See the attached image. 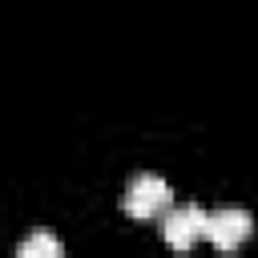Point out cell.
<instances>
[{
    "label": "cell",
    "mask_w": 258,
    "mask_h": 258,
    "mask_svg": "<svg viewBox=\"0 0 258 258\" xmlns=\"http://www.w3.org/2000/svg\"><path fill=\"white\" fill-rule=\"evenodd\" d=\"M254 234V218L246 214V210H238V206H226V210H214L210 214V222H206V238L218 246V250H238L246 238Z\"/></svg>",
    "instance_id": "obj_2"
},
{
    "label": "cell",
    "mask_w": 258,
    "mask_h": 258,
    "mask_svg": "<svg viewBox=\"0 0 258 258\" xmlns=\"http://www.w3.org/2000/svg\"><path fill=\"white\" fill-rule=\"evenodd\" d=\"M169 185H165V177H157V173H137L133 181H129V189H125V214L129 218H157L161 210H169Z\"/></svg>",
    "instance_id": "obj_1"
},
{
    "label": "cell",
    "mask_w": 258,
    "mask_h": 258,
    "mask_svg": "<svg viewBox=\"0 0 258 258\" xmlns=\"http://www.w3.org/2000/svg\"><path fill=\"white\" fill-rule=\"evenodd\" d=\"M206 222H210V214L189 202V206H177L161 218V234L173 250H189L198 238H206Z\"/></svg>",
    "instance_id": "obj_3"
},
{
    "label": "cell",
    "mask_w": 258,
    "mask_h": 258,
    "mask_svg": "<svg viewBox=\"0 0 258 258\" xmlns=\"http://www.w3.org/2000/svg\"><path fill=\"white\" fill-rule=\"evenodd\" d=\"M20 258H60V242L40 230V234H32V238L20 242Z\"/></svg>",
    "instance_id": "obj_4"
}]
</instances>
